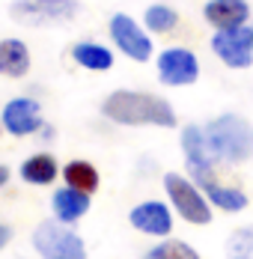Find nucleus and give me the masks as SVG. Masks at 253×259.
<instances>
[{"label": "nucleus", "mask_w": 253, "mask_h": 259, "mask_svg": "<svg viewBox=\"0 0 253 259\" xmlns=\"http://www.w3.org/2000/svg\"><path fill=\"white\" fill-rule=\"evenodd\" d=\"M208 45L227 69H250L253 66V24L215 30Z\"/></svg>", "instance_id": "6"}, {"label": "nucleus", "mask_w": 253, "mask_h": 259, "mask_svg": "<svg viewBox=\"0 0 253 259\" xmlns=\"http://www.w3.org/2000/svg\"><path fill=\"white\" fill-rule=\"evenodd\" d=\"M21 179L27 185H36V188H45V185H54L57 176H60V164H57V158L48 155V152H36V155H30L21 164Z\"/></svg>", "instance_id": "16"}, {"label": "nucleus", "mask_w": 253, "mask_h": 259, "mask_svg": "<svg viewBox=\"0 0 253 259\" xmlns=\"http://www.w3.org/2000/svg\"><path fill=\"white\" fill-rule=\"evenodd\" d=\"M9 238H12V230H9L6 224H0V250H3L6 244H9Z\"/></svg>", "instance_id": "22"}, {"label": "nucleus", "mask_w": 253, "mask_h": 259, "mask_svg": "<svg viewBox=\"0 0 253 259\" xmlns=\"http://www.w3.org/2000/svg\"><path fill=\"white\" fill-rule=\"evenodd\" d=\"M101 113L116 122V125H152V128H176L179 116L173 104L164 96L155 93H143V90H113L104 102H101Z\"/></svg>", "instance_id": "1"}, {"label": "nucleus", "mask_w": 253, "mask_h": 259, "mask_svg": "<svg viewBox=\"0 0 253 259\" xmlns=\"http://www.w3.org/2000/svg\"><path fill=\"white\" fill-rule=\"evenodd\" d=\"M164 194H167V203L173 206L179 218L185 224H194V227H205L212 224L215 218V206L208 203L205 191H202L191 176H182V173H164Z\"/></svg>", "instance_id": "3"}, {"label": "nucleus", "mask_w": 253, "mask_h": 259, "mask_svg": "<svg viewBox=\"0 0 253 259\" xmlns=\"http://www.w3.org/2000/svg\"><path fill=\"white\" fill-rule=\"evenodd\" d=\"M155 69H158V80L164 87H191L200 80V60L191 48H164L155 60Z\"/></svg>", "instance_id": "7"}, {"label": "nucleus", "mask_w": 253, "mask_h": 259, "mask_svg": "<svg viewBox=\"0 0 253 259\" xmlns=\"http://www.w3.org/2000/svg\"><path fill=\"white\" fill-rule=\"evenodd\" d=\"M107 33H110L113 45L125 54L128 60H134V63H146V60H152L155 45H152L149 30H146L143 24H137L131 15H125V12H116V15H110Z\"/></svg>", "instance_id": "5"}, {"label": "nucleus", "mask_w": 253, "mask_h": 259, "mask_svg": "<svg viewBox=\"0 0 253 259\" xmlns=\"http://www.w3.org/2000/svg\"><path fill=\"white\" fill-rule=\"evenodd\" d=\"M143 259H200V253L188 244V241H179V238H161L155 247H149Z\"/></svg>", "instance_id": "20"}, {"label": "nucleus", "mask_w": 253, "mask_h": 259, "mask_svg": "<svg viewBox=\"0 0 253 259\" xmlns=\"http://www.w3.org/2000/svg\"><path fill=\"white\" fill-rule=\"evenodd\" d=\"M63 179H66V185L69 188H77V191H83V194H96L99 191V185H101V176H99V170L90 164V161H69L66 167H63Z\"/></svg>", "instance_id": "18"}, {"label": "nucleus", "mask_w": 253, "mask_h": 259, "mask_svg": "<svg viewBox=\"0 0 253 259\" xmlns=\"http://www.w3.org/2000/svg\"><path fill=\"white\" fill-rule=\"evenodd\" d=\"M0 128L12 137H30L36 131L45 128V119H42V107L36 99H9V102L0 107Z\"/></svg>", "instance_id": "8"}, {"label": "nucleus", "mask_w": 253, "mask_h": 259, "mask_svg": "<svg viewBox=\"0 0 253 259\" xmlns=\"http://www.w3.org/2000/svg\"><path fill=\"white\" fill-rule=\"evenodd\" d=\"M72 60L87 72H107L113 69V51L99 42H77L72 48Z\"/></svg>", "instance_id": "17"}, {"label": "nucleus", "mask_w": 253, "mask_h": 259, "mask_svg": "<svg viewBox=\"0 0 253 259\" xmlns=\"http://www.w3.org/2000/svg\"><path fill=\"white\" fill-rule=\"evenodd\" d=\"M202 18L215 30H232V27L250 24V3L247 0H208L202 6Z\"/></svg>", "instance_id": "12"}, {"label": "nucleus", "mask_w": 253, "mask_h": 259, "mask_svg": "<svg viewBox=\"0 0 253 259\" xmlns=\"http://www.w3.org/2000/svg\"><path fill=\"white\" fill-rule=\"evenodd\" d=\"M30 72V48L21 39H0V75L24 78Z\"/></svg>", "instance_id": "15"}, {"label": "nucleus", "mask_w": 253, "mask_h": 259, "mask_svg": "<svg viewBox=\"0 0 253 259\" xmlns=\"http://www.w3.org/2000/svg\"><path fill=\"white\" fill-rule=\"evenodd\" d=\"M0 131H3V128H0Z\"/></svg>", "instance_id": "24"}, {"label": "nucleus", "mask_w": 253, "mask_h": 259, "mask_svg": "<svg viewBox=\"0 0 253 259\" xmlns=\"http://www.w3.org/2000/svg\"><path fill=\"white\" fill-rule=\"evenodd\" d=\"M143 27L149 33H158V36L173 33L179 27V12L173 6H167V3H152V6H146V12H143Z\"/></svg>", "instance_id": "19"}, {"label": "nucleus", "mask_w": 253, "mask_h": 259, "mask_svg": "<svg viewBox=\"0 0 253 259\" xmlns=\"http://www.w3.org/2000/svg\"><path fill=\"white\" fill-rule=\"evenodd\" d=\"M77 15V0H18L12 3V18L24 24L39 21H69Z\"/></svg>", "instance_id": "11"}, {"label": "nucleus", "mask_w": 253, "mask_h": 259, "mask_svg": "<svg viewBox=\"0 0 253 259\" xmlns=\"http://www.w3.org/2000/svg\"><path fill=\"white\" fill-rule=\"evenodd\" d=\"M51 208H54V218L60 224H77L80 218H87L90 211V194L77 191V188H57L54 197H51Z\"/></svg>", "instance_id": "13"}, {"label": "nucleus", "mask_w": 253, "mask_h": 259, "mask_svg": "<svg viewBox=\"0 0 253 259\" xmlns=\"http://www.w3.org/2000/svg\"><path fill=\"white\" fill-rule=\"evenodd\" d=\"M36 253L42 259H87V244L83 238L69 230V224H60L57 218L54 221H42L33 235H30Z\"/></svg>", "instance_id": "4"}, {"label": "nucleus", "mask_w": 253, "mask_h": 259, "mask_svg": "<svg viewBox=\"0 0 253 259\" xmlns=\"http://www.w3.org/2000/svg\"><path fill=\"white\" fill-rule=\"evenodd\" d=\"M227 259H253V227H238L224 244Z\"/></svg>", "instance_id": "21"}, {"label": "nucleus", "mask_w": 253, "mask_h": 259, "mask_svg": "<svg viewBox=\"0 0 253 259\" xmlns=\"http://www.w3.org/2000/svg\"><path fill=\"white\" fill-rule=\"evenodd\" d=\"M9 176H12V173H9V167H6V164H0V188L9 182Z\"/></svg>", "instance_id": "23"}, {"label": "nucleus", "mask_w": 253, "mask_h": 259, "mask_svg": "<svg viewBox=\"0 0 253 259\" xmlns=\"http://www.w3.org/2000/svg\"><path fill=\"white\" fill-rule=\"evenodd\" d=\"M205 140L215 161L224 164H247L253 158V125L238 116V113H221L215 119H208L205 125Z\"/></svg>", "instance_id": "2"}, {"label": "nucleus", "mask_w": 253, "mask_h": 259, "mask_svg": "<svg viewBox=\"0 0 253 259\" xmlns=\"http://www.w3.org/2000/svg\"><path fill=\"white\" fill-rule=\"evenodd\" d=\"M200 188L205 191L208 203H212L215 208H221V211H227V214H238V211H244V208L250 206V200H247V194H244L241 188H235V185H224L218 176L205 179Z\"/></svg>", "instance_id": "14"}, {"label": "nucleus", "mask_w": 253, "mask_h": 259, "mask_svg": "<svg viewBox=\"0 0 253 259\" xmlns=\"http://www.w3.org/2000/svg\"><path fill=\"white\" fill-rule=\"evenodd\" d=\"M128 224L152 238H170L173 233V206L161 200H143L128 211Z\"/></svg>", "instance_id": "10"}, {"label": "nucleus", "mask_w": 253, "mask_h": 259, "mask_svg": "<svg viewBox=\"0 0 253 259\" xmlns=\"http://www.w3.org/2000/svg\"><path fill=\"white\" fill-rule=\"evenodd\" d=\"M182 152H185V164H188V173H191V179L202 185L205 179H212L215 176V155H212V149H208V140H205V131L202 125H185L182 128Z\"/></svg>", "instance_id": "9"}]
</instances>
